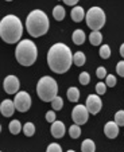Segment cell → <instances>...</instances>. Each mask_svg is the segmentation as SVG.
<instances>
[{"label": "cell", "mask_w": 124, "mask_h": 152, "mask_svg": "<svg viewBox=\"0 0 124 152\" xmlns=\"http://www.w3.org/2000/svg\"><path fill=\"white\" fill-rule=\"evenodd\" d=\"M15 110H16V108H15L14 101H11V100L1 101V104H0V112H1V115L4 117H11L15 113Z\"/></svg>", "instance_id": "8fae6325"}, {"label": "cell", "mask_w": 124, "mask_h": 152, "mask_svg": "<svg viewBox=\"0 0 124 152\" xmlns=\"http://www.w3.org/2000/svg\"><path fill=\"white\" fill-rule=\"evenodd\" d=\"M46 152H62V148H61L59 144L51 143V144H49V145H47Z\"/></svg>", "instance_id": "f1b7e54d"}, {"label": "cell", "mask_w": 124, "mask_h": 152, "mask_svg": "<svg viewBox=\"0 0 124 152\" xmlns=\"http://www.w3.org/2000/svg\"><path fill=\"white\" fill-rule=\"evenodd\" d=\"M50 132H51L53 137H55V139H61V137H64V135H65V124L62 123V121L55 120L54 123L51 124Z\"/></svg>", "instance_id": "7c38bea8"}, {"label": "cell", "mask_w": 124, "mask_h": 152, "mask_svg": "<svg viewBox=\"0 0 124 152\" xmlns=\"http://www.w3.org/2000/svg\"><path fill=\"white\" fill-rule=\"evenodd\" d=\"M73 63V53L65 43H55L47 51V65L57 74H64Z\"/></svg>", "instance_id": "6da1fadb"}, {"label": "cell", "mask_w": 124, "mask_h": 152, "mask_svg": "<svg viewBox=\"0 0 124 152\" xmlns=\"http://www.w3.org/2000/svg\"><path fill=\"white\" fill-rule=\"evenodd\" d=\"M81 151L82 152H95L96 151V144L90 139H85L81 144Z\"/></svg>", "instance_id": "d6986e66"}, {"label": "cell", "mask_w": 124, "mask_h": 152, "mask_svg": "<svg viewBox=\"0 0 124 152\" xmlns=\"http://www.w3.org/2000/svg\"><path fill=\"white\" fill-rule=\"evenodd\" d=\"M119 51H120V55H121V57L124 58V43H123V45H121V46H120V49H119Z\"/></svg>", "instance_id": "e575fe53"}, {"label": "cell", "mask_w": 124, "mask_h": 152, "mask_svg": "<svg viewBox=\"0 0 124 152\" xmlns=\"http://www.w3.org/2000/svg\"><path fill=\"white\" fill-rule=\"evenodd\" d=\"M113 121H115L119 126H124V110H117V112L115 113Z\"/></svg>", "instance_id": "d4e9b609"}, {"label": "cell", "mask_w": 124, "mask_h": 152, "mask_svg": "<svg viewBox=\"0 0 124 152\" xmlns=\"http://www.w3.org/2000/svg\"><path fill=\"white\" fill-rule=\"evenodd\" d=\"M105 12L100 7H92L88 10L87 16H85V22L87 26L89 27L92 31H100L105 24Z\"/></svg>", "instance_id": "8992f818"}, {"label": "cell", "mask_w": 124, "mask_h": 152, "mask_svg": "<svg viewBox=\"0 0 124 152\" xmlns=\"http://www.w3.org/2000/svg\"><path fill=\"white\" fill-rule=\"evenodd\" d=\"M49 16L40 10H32L26 19V28L31 37L39 38L49 31Z\"/></svg>", "instance_id": "3957f363"}, {"label": "cell", "mask_w": 124, "mask_h": 152, "mask_svg": "<svg viewBox=\"0 0 124 152\" xmlns=\"http://www.w3.org/2000/svg\"><path fill=\"white\" fill-rule=\"evenodd\" d=\"M89 110H88L87 105H76L72 110V120L74 121V124L78 125H84L89 120Z\"/></svg>", "instance_id": "52a82bcc"}, {"label": "cell", "mask_w": 124, "mask_h": 152, "mask_svg": "<svg viewBox=\"0 0 124 152\" xmlns=\"http://www.w3.org/2000/svg\"><path fill=\"white\" fill-rule=\"evenodd\" d=\"M70 16H72L73 22H76V23H80L81 20L85 19L87 14H85V11H84V8H82V7L76 6V7H73L72 12H70Z\"/></svg>", "instance_id": "5bb4252c"}, {"label": "cell", "mask_w": 124, "mask_h": 152, "mask_svg": "<svg viewBox=\"0 0 124 152\" xmlns=\"http://www.w3.org/2000/svg\"><path fill=\"white\" fill-rule=\"evenodd\" d=\"M105 83H107V86H109V88H113V86L117 83V80H116L115 75L109 74V75H107V78H105Z\"/></svg>", "instance_id": "f546056e"}, {"label": "cell", "mask_w": 124, "mask_h": 152, "mask_svg": "<svg viewBox=\"0 0 124 152\" xmlns=\"http://www.w3.org/2000/svg\"><path fill=\"white\" fill-rule=\"evenodd\" d=\"M100 57L103 58V59H108V58L111 57V49L108 45H103V46L100 47Z\"/></svg>", "instance_id": "484cf974"}, {"label": "cell", "mask_w": 124, "mask_h": 152, "mask_svg": "<svg viewBox=\"0 0 124 152\" xmlns=\"http://www.w3.org/2000/svg\"><path fill=\"white\" fill-rule=\"evenodd\" d=\"M53 16H54L55 20L61 22V20L65 19V8L62 6H55L53 8Z\"/></svg>", "instance_id": "ffe728a7"}, {"label": "cell", "mask_w": 124, "mask_h": 152, "mask_svg": "<svg viewBox=\"0 0 124 152\" xmlns=\"http://www.w3.org/2000/svg\"><path fill=\"white\" fill-rule=\"evenodd\" d=\"M8 129L12 135H18V133L22 131V124H20L19 120H12L11 123L8 124Z\"/></svg>", "instance_id": "44dd1931"}, {"label": "cell", "mask_w": 124, "mask_h": 152, "mask_svg": "<svg viewBox=\"0 0 124 152\" xmlns=\"http://www.w3.org/2000/svg\"><path fill=\"white\" fill-rule=\"evenodd\" d=\"M78 78H80V83H81V85H88V83L90 82V75H89V73H88V72H82Z\"/></svg>", "instance_id": "83f0119b"}, {"label": "cell", "mask_w": 124, "mask_h": 152, "mask_svg": "<svg viewBox=\"0 0 124 152\" xmlns=\"http://www.w3.org/2000/svg\"><path fill=\"white\" fill-rule=\"evenodd\" d=\"M3 86H4V90H6L7 94H16V93L19 92L20 82L16 75H7V77L4 78Z\"/></svg>", "instance_id": "30bf717a"}, {"label": "cell", "mask_w": 124, "mask_h": 152, "mask_svg": "<svg viewBox=\"0 0 124 152\" xmlns=\"http://www.w3.org/2000/svg\"><path fill=\"white\" fill-rule=\"evenodd\" d=\"M95 89H96V92H97L98 96L105 94V92H107V83L105 82H98L97 85L95 86Z\"/></svg>", "instance_id": "4316f807"}, {"label": "cell", "mask_w": 124, "mask_h": 152, "mask_svg": "<svg viewBox=\"0 0 124 152\" xmlns=\"http://www.w3.org/2000/svg\"><path fill=\"white\" fill-rule=\"evenodd\" d=\"M66 94H68V98H69L70 102H77V101L80 100V90H78L76 86H70L69 89H68Z\"/></svg>", "instance_id": "2e32d148"}, {"label": "cell", "mask_w": 124, "mask_h": 152, "mask_svg": "<svg viewBox=\"0 0 124 152\" xmlns=\"http://www.w3.org/2000/svg\"><path fill=\"white\" fill-rule=\"evenodd\" d=\"M23 133L27 136V137H31V136H34L35 133V125L32 123H26L23 125Z\"/></svg>", "instance_id": "7402d4cb"}, {"label": "cell", "mask_w": 124, "mask_h": 152, "mask_svg": "<svg viewBox=\"0 0 124 152\" xmlns=\"http://www.w3.org/2000/svg\"><path fill=\"white\" fill-rule=\"evenodd\" d=\"M68 152H76V151H73V149H69V151H68Z\"/></svg>", "instance_id": "d590c367"}, {"label": "cell", "mask_w": 124, "mask_h": 152, "mask_svg": "<svg viewBox=\"0 0 124 152\" xmlns=\"http://www.w3.org/2000/svg\"><path fill=\"white\" fill-rule=\"evenodd\" d=\"M116 73H117L120 77H124V61H120L116 65Z\"/></svg>", "instance_id": "d6a6232c"}, {"label": "cell", "mask_w": 124, "mask_h": 152, "mask_svg": "<svg viewBox=\"0 0 124 152\" xmlns=\"http://www.w3.org/2000/svg\"><path fill=\"white\" fill-rule=\"evenodd\" d=\"M96 75H97L98 80H103V78H107V69L103 66H100L97 70H96Z\"/></svg>", "instance_id": "4dcf8cb0"}, {"label": "cell", "mask_w": 124, "mask_h": 152, "mask_svg": "<svg viewBox=\"0 0 124 152\" xmlns=\"http://www.w3.org/2000/svg\"><path fill=\"white\" fill-rule=\"evenodd\" d=\"M85 105H87V108H88L90 115H97V113L101 110V108H103V101H101V98L98 97V94H89L87 97Z\"/></svg>", "instance_id": "9c48e42d"}, {"label": "cell", "mask_w": 124, "mask_h": 152, "mask_svg": "<svg viewBox=\"0 0 124 152\" xmlns=\"http://www.w3.org/2000/svg\"><path fill=\"white\" fill-rule=\"evenodd\" d=\"M62 106H64V100H62V97L57 96V97L51 101V108L55 110V112H57V110L62 109Z\"/></svg>", "instance_id": "cb8c5ba5"}, {"label": "cell", "mask_w": 124, "mask_h": 152, "mask_svg": "<svg viewBox=\"0 0 124 152\" xmlns=\"http://www.w3.org/2000/svg\"><path fill=\"white\" fill-rule=\"evenodd\" d=\"M85 61H87V57H85V54L82 51H77L73 54V63H74L77 67L84 66Z\"/></svg>", "instance_id": "e0dca14e"}, {"label": "cell", "mask_w": 124, "mask_h": 152, "mask_svg": "<svg viewBox=\"0 0 124 152\" xmlns=\"http://www.w3.org/2000/svg\"><path fill=\"white\" fill-rule=\"evenodd\" d=\"M89 42L93 46H98L103 42V34L100 31H92L89 35Z\"/></svg>", "instance_id": "ac0fdd59"}, {"label": "cell", "mask_w": 124, "mask_h": 152, "mask_svg": "<svg viewBox=\"0 0 124 152\" xmlns=\"http://www.w3.org/2000/svg\"><path fill=\"white\" fill-rule=\"evenodd\" d=\"M23 34V24L16 15H6L0 22V37L6 43H19Z\"/></svg>", "instance_id": "7a4b0ae2"}, {"label": "cell", "mask_w": 124, "mask_h": 152, "mask_svg": "<svg viewBox=\"0 0 124 152\" xmlns=\"http://www.w3.org/2000/svg\"><path fill=\"white\" fill-rule=\"evenodd\" d=\"M85 39H87V37H85V32L82 31V30H74L73 31V35H72V40L74 45H77V46H81L82 43L85 42Z\"/></svg>", "instance_id": "9a60e30c"}, {"label": "cell", "mask_w": 124, "mask_h": 152, "mask_svg": "<svg viewBox=\"0 0 124 152\" xmlns=\"http://www.w3.org/2000/svg\"><path fill=\"white\" fill-rule=\"evenodd\" d=\"M37 93L38 97L45 102H51L58 96V83L50 75L42 77L37 83Z\"/></svg>", "instance_id": "5b68a950"}, {"label": "cell", "mask_w": 124, "mask_h": 152, "mask_svg": "<svg viewBox=\"0 0 124 152\" xmlns=\"http://www.w3.org/2000/svg\"><path fill=\"white\" fill-rule=\"evenodd\" d=\"M15 58H16L18 63L22 66H31L34 65L35 61L38 58V49L32 40L23 39L16 45L15 49Z\"/></svg>", "instance_id": "277c9868"}, {"label": "cell", "mask_w": 124, "mask_h": 152, "mask_svg": "<svg viewBox=\"0 0 124 152\" xmlns=\"http://www.w3.org/2000/svg\"><path fill=\"white\" fill-rule=\"evenodd\" d=\"M57 120V116H55V110H49L46 113V121L50 124H53L54 121Z\"/></svg>", "instance_id": "1f68e13d"}, {"label": "cell", "mask_w": 124, "mask_h": 152, "mask_svg": "<svg viewBox=\"0 0 124 152\" xmlns=\"http://www.w3.org/2000/svg\"><path fill=\"white\" fill-rule=\"evenodd\" d=\"M14 104H15V108L16 110L19 112L24 113L30 109L31 106V97L27 92H18L15 94V98H14Z\"/></svg>", "instance_id": "ba28073f"}, {"label": "cell", "mask_w": 124, "mask_h": 152, "mask_svg": "<svg viewBox=\"0 0 124 152\" xmlns=\"http://www.w3.org/2000/svg\"><path fill=\"white\" fill-rule=\"evenodd\" d=\"M104 135L108 139H115L119 135V125L115 121H108L104 125Z\"/></svg>", "instance_id": "4fadbf2b"}, {"label": "cell", "mask_w": 124, "mask_h": 152, "mask_svg": "<svg viewBox=\"0 0 124 152\" xmlns=\"http://www.w3.org/2000/svg\"><path fill=\"white\" fill-rule=\"evenodd\" d=\"M81 125H78V124H73L72 126L69 128V135L72 139H78L81 136Z\"/></svg>", "instance_id": "603a6c76"}, {"label": "cell", "mask_w": 124, "mask_h": 152, "mask_svg": "<svg viewBox=\"0 0 124 152\" xmlns=\"http://www.w3.org/2000/svg\"><path fill=\"white\" fill-rule=\"evenodd\" d=\"M6 1H12V0H6Z\"/></svg>", "instance_id": "8d00e7d4"}, {"label": "cell", "mask_w": 124, "mask_h": 152, "mask_svg": "<svg viewBox=\"0 0 124 152\" xmlns=\"http://www.w3.org/2000/svg\"><path fill=\"white\" fill-rule=\"evenodd\" d=\"M66 6H72V7H76L77 6V3L80 1V0H62Z\"/></svg>", "instance_id": "836d02e7"}]
</instances>
